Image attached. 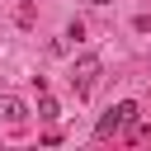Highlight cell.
I'll return each mask as SVG.
<instances>
[{"mask_svg": "<svg viewBox=\"0 0 151 151\" xmlns=\"http://www.w3.org/2000/svg\"><path fill=\"white\" fill-rule=\"evenodd\" d=\"M99 71H104V66H99V57H80V61H76V76H71V85H76V94H80V99H90V94H94V80H99Z\"/></svg>", "mask_w": 151, "mask_h": 151, "instance_id": "7a4b0ae2", "label": "cell"}, {"mask_svg": "<svg viewBox=\"0 0 151 151\" xmlns=\"http://www.w3.org/2000/svg\"><path fill=\"white\" fill-rule=\"evenodd\" d=\"M90 5H109V0H90Z\"/></svg>", "mask_w": 151, "mask_h": 151, "instance_id": "277c9868", "label": "cell"}, {"mask_svg": "<svg viewBox=\"0 0 151 151\" xmlns=\"http://www.w3.org/2000/svg\"><path fill=\"white\" fill-rule=\"evenodd\" d=\"M132 123H137V104L123 99V104H113V109L94 123V137H113V132H123V127H132Z\"/></svg>", "mask_w": 151, "mask_h": 151, "instance_id": "6da1fadb", "label": "cell"}, {"mask_svg": "<svg viewBox=\"0 0 151 151\" xmlns=\"http://www.w3.org/2000/svg\"><path fill=\"white\" fill-rule=\"evenodd\" d=\"M0 118H5L9 127H19V123L28 118V104H24V99H14V94H0Z\"/></svg>", "mask_w": 151, "mask_h": 151, "instance_id": "3957f363", "label": "cell"}]
</instances>
